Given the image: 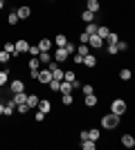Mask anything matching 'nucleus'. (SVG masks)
<instances>
[{
  "label": "nucleus",
  "mask_w": 135,
  "mask_h": 150,
  "mask_svg": "<svg viewBox=\"0 0 135 150\" xmlns=\"http://www.w3.org/2000/svg\"><path fill=\"white\" fill-rule=\"evenodd\" d=\"M81 20H84V23H95V13L84 9V11H81Z\"/></svg>",
  "instance_id": "nucleus-23"
},
{
  "label": "nucleus",
  "mask_w": 135,
  "mask_h": 150,
  "mask_svg": "<svg viewBox=\"0 0 135 150\" xmlns=\"http://www.w3.org/2000/svg\"><path fill=\"white\" fill-rule=\"evenodd\" d=\"M70 58V54H68V50L65 47H56L54 50V54H52V61H56V63H63Z\"/></svg>",
  "instance_id": "nucleus-4"
},
{
  "label": "nucleus",
  "mask_w": 135,
  "mask_h": 150,
  "mask_svg": "<svg viewBox=\"0 0 135 150\" xmlns=\"http://www.w3.org/2000/svg\"><path fill=\"white\" fill-rule=\"evenodd\" d=\"M39 45H29V50H27V54H29V56H39Z\"/></svg>",
  "instance_id": "nucleus-37"
},
{
  "label": "nucleus",
  "mask_w": 135,
  "mask_h": 150,
  "mask_svg": "<svg viewBox=\"0 0 135 150\" xmlns=\"http://www.w3.org/2000/svg\"><path fill=\"white\" fill-rule=\"evenodd\" d=\"M36 45H39V50H41V52H50L54 43H52V38H47V36H41Z\"/></svg>",
  "instance_id": "nucleus-8"
},
{
  "label": "nucleus",
  "mask_w": 135,
  "mask_h": 150,
  "mask_svg": "<svg viewBox=\"0 0 135 150\" xmlns=\"http://www.w3.org/2000/svg\"><path fill=\"white\" fill-rule=\"evenodd\" d=\"M52 79H54V81H63V69H56V72H52Z\"/></svg>",
  "instance_id": "nucleus-39"
},
{
  "label": "nucleus",
  "mask_w": 135,
  "mask_h": 150,
  "mask_svg": "<svg viewBox=\"0 0 135 150\" xmlns=\"http://www.w3.org/2000/svg\"><path fill=\"white\" fill-rule=\"evenodd\" d=\"M16 112L18 114H27L29 112V105H27V103H18V105H16Z\"/></svg>",
  "instance_id": "nucleus-32"
},
{
  "label": "nucleus",
  "mask_w": 135,
  "mask_h": 150,
  "mask_svg": "<svg viewBox=\"0 0 135 150\" xmlns=\"http://www.w3.org/2000/svg\"><path fill=\"white\" fill-rule=\"evenodd\" d=\"M16 16H18V20H27L29 16H32V9L27 5H20L18 9H16Z\"/></svg>",
  "instance_id": "nucleus-9"
},
{
  "label": "nucleus",
  "mask_w": 135,
  "mask_h": 150,
  "mask_svg": "<svg viewBox=\"0 0 135 150\" xmlns=\"http://www.w3.org/2000/svg\"><path fill=\"white\" fill-rule=\"evenodd\" d=\"M119 79H122V81H131V79H133V72H131L129 67L119 69Z\"/></svg>",
  "instance_id": "nucleus-26"
},
{
  "label": "nucleus",
  "mask_w": 135,
  "mask_h": 150,
  "mask_svg": "<svg viewBox=\"0 0 135 150\" xmlns=\"http://www.w3.org/2000/svg\"><path fill=\"white\" fill-rule=\"evenodd\" d=\"M27 105L36 108V105H39V96H36V94H27Z\"/></svg>",
  "instance_id": "nucleus-28"
},
{
  "label": "nucleus",
  "mask_w": 135,
  "mask_h": 150,
  "mask_svg": "<svg viewBox=\"0 0 135 150\" xmlns=\"http://www.w3.org/2000/svg\"><path fill=\"white\" fill-rule=\"evenodd\" d=\"M45 117H47V114H43L41 110L36 112V121H39V123H43V121H45Z\"/></svg>",
  "instance_id": "nucleus-45"
},
{
  "label": "nucleus",
  "mask_w": 135,
  "mask_h": 150,
  "mask_svg": "<svg viewBox=\"0 0 135 150\" xmlns=\"http://www.w3.org/2000/svg\"><path fill=\"white\" fill-rule=\"evenodd\" d=\"M126 110H129V103H126L124 99H115V101H110V112H113V114L122 117Z\"/></svg>",
  "instance_id": "nucleus-2"
},
{
  "label": "nucleus",
  "mask_w": 135,
  "mask_h": 150,
  "mask_svg": "<svg viewBox=\"0 0 135 150\" xmlns=\"http://www.w3.org/2000/svg\"><path fill=\"white\" fill-rule=\"evenodd\" d=\"M72 61H74V65H81V63H84V56L74 52V54H72Z\"/></svg>",
  "instance_id": "nucleus-41"
},
{
  "label": "nucleus",
  "mask_w": 135,
  "mask_h": 150,
  "mask_svg": "<svg viewBox=\"0 0 135 150\" xmlns=\"http://www.w3.org/2000/svg\"><path fill=\"white\" fill-rule=\"evenodd\" d=\"M9 74H11V69H0V88H5L7 83H9Z\"/></svg>",
  "instance_id": "nucleus-16"
},
{
  "label": "nucleus",
  "mask_w": 135,
  "mask_h": 150,
  "mask_svg": "<svg viewBox=\"0 0 135 150\" xmlns=\"http://www.w3.org/2000/svg\"><path fill=\"white\" fill-rule=\"evenodd\" d=\"M5 52L14 56V52H16V50H14V43H11V40H7V43H5Z\"/></svg>",
  "instance_id": "nucleus-40"
},
{
  "label": "nucleus",
  "mask_w": 135,
  "mask_h": 150,
  "mask_svg": "<svg viewBox=\"0 0 135 150\" xmlns=\"http://www.w3.org/2000/svg\"><path fill=\"white\" fill-rule=\"evenodd\" d=\"M86 9L92 11V13H97L99 9H101V2H99V0H86Z\"/></svg>",
  "instance_id": "nucleus-13"
},
{
  "label": "nucleus",
  "mask_w": 135,
  "mask_h": 150,
  "mask_svg": "<svg viewBox=\"0 0 135 150\" xmlns=\"http://www.w3.org/2000/svg\"><path fill=\"white\" fill-rule=\"evenodd\" d=\"M86 34H88V36H92V34H97V23H86Z\"/></svg>",
  "instance_id": "nucleus-29"
},
{
  "label": "nucleus",
  "mask_w": 135,
  "mask_h": 150,
  "mask_svg": "<svg viewBox=\"0 0 135 150\" xmlns=\"http://www.w3.org/2000/svg\"><path fill=\"white\" fill-rule=\"evenodd\" d=\"M117 52H129V43H126V40H117Z\"/></svg>",
  "instance_id": "nucleus-33"
},
{
  "label": "nucleus",
  "mask_w": 135,
  "mask_h": 150,
  "mask_svg": "<svg viewBox=\"0 0 135 150\" xmlns=\"http://www.w3.org/2000/svg\"><path fill=\"white\" fill-rule=\"evenodd\" d=\"M39 61H41V63H45V65H47V63L52 61V54H50V52H39Z\"/></svg>",
  "instance_id": "nucleus-27"
},
{
  "label": "nucleus",
  "mask_w": 135,
  "mask_h": 150,
  "mask_svg": "<svg viewBox=\"0 0 135 150\" xmlns=\"http://www.w3.org/2000/svg\"><path fill=\"white\" fill-rule=\"evenodd\" d=\"M79 139H81V141H84V139H88V130H81V132H79Z\"/></svg>",
  "instance_id": "nucleus-46"
},
{
  "label": "nucleus",
  "mask_w": 135,
  "mask_h": 150,
  "mask_svg": "<svg viewBox=\"0 0 135 150\" xmlns=\"http://www.w3.org/2000/svg\"><path fill=\"white\" fill-rule=\"evenodd\" d=\"M72 90H74V88H72V83H68V81H61V83H59V92H61V94H70Z\"/></svg>",
  "instance_id": "nucleus-18"
},
{
  "label": "nucleus",
  "mask_w": 135,
  "mask_h": 150,
  "mask_svg": "<svg viewBox=\"0 0 135 150\" xmlns=\"http://www.w3.org/2000/svg\"><path fill=\"white\" fill-rule=\"evenodd\" d=\"M52 43L56 45V47H65V43H68V36H65V34H56V36L52 38Z\"/></svg>",
  "instance_id": "nucleus-14"
},
{
  "label": "nucleus",
  "mask_w": 135,
  "mask_h": 150,
  "mask_svg": "<svg viewBox=\"0 0 135 150\" xmlns=\"http://www.w3.org/2000/svg\"><path fill=\"white\" fill-rule=\"evenodd\" d=\"M74 103V96H72V92L70 94H63V105H72Z\"/></svg>",
  "instance_id": "nucleus-36"
},
{
  "label": "nucleus",
  "mask_w": 135,
  "mask_h": 150,
  "mask_svg": "<svg viewBox=\"0 0 135 150\" xmlns=\"http://www.w3.org/2000/svg\"><path fill=\"white\" fill-rule=\"evenodd\" d=\"M99 123H101V128H106V130H115V128H119V117L113 114V112H108V114L101 117Z\"/></svg>",
  "instance_id": "nucleus-1"
},
{
  "label": "nucleus",
  "mask_w": 135,
  "mask_h": 150,
  "mask_svg": "<svg viewBox=\"0 0 135 150\" xmlns=\"http://www.w3.org/2000/svg\"><path fill=\"white\" fill-rule=\"evenodd\" d=\"M0 99H2V88H0Z\"/></svg>",
  "instance_id": "nucleus-49"
},
{
  "label": "nucleus",
  "mask_w": 135,
  "mask_h": 150,
  "mask_svg": "<svg viewBox=\"0 0 135 150\" xmlns=\"http://www.w3.org/2000/svg\"><path fill=\"white\" fill-rule=\"evenodd\" d=\"M79 90H81V94L86 96V94H92V92H95V85H90V83H84V85H81Z\"/></svg>",
  "instance_id": "nucleus-30"
},
{
  "label": "nucleus",
  "mask_w": 135,
  "mask_h": 150,
  "mask_svg": "<svg viewBox=\"0 0 135 150\" xmlns=\"http://www.w3.org/2000/svg\"><path fill=\"white\" fill-rule=\"evenodd\" d=\"M2 112H5V103L0 101V117H2Z\"/></svg>",
  "instance_id": "nucleus-47"
},
{
  "label": "nucleus",
  "mask_w": 135,
  "mask_h": 150,
  "mask_svg": "<svg viewBox=\"0 0 135 150\" xmlns=\"http://www.w3.org/2000/svg\"><path fill=\"white\" fill-rule=\"evenodd\" d=\"M88 47L90 50H101L104 47V38H99L97 34H92V36L88 38Z\"/></svg>",
  "instance_id": "nucleus-7"
},
{
  "label": "nucleus",
  "mask_w": 135,
  "mask_h": 150,
  "mask_svg": "<svg viewBox=\"0 0 135 150\" xmlns=\"http://www.w3.org/2000/svg\"><path fill=\"white\" fill-rule=\"evenodd\" d=\"M18 23H20V20H18V16H16V11H9V13H7V25H18Z\"/></svg>",
  "instance_id": "nucleus-25"
},
{
  "label": "nucleus",
  "mask_w": 135,
  "mask_h": 150,
  "mask_svg": "<svg viewBox=\"0 0 135 150\" xmlns=\"http://www.w3.org/2000/svg\"><path fill=\"white\" fill-rule=\"evenodd\" d=\"M47 69H50V72H56V69H61V67H59L56 61H50V63H47Z\"/></svg>",
  "instance_id": "nucleus-42"
},
{
  "label": "nucleus",
  "mask_w": 135,
  "mask_h": 150,
  "mask_svg": "<svg viewBox=\"0 0 135 150\" xmlns=\"http://www.w3.org/2000/svg\"><path fill=\"white\" fill-rule=\"evenodd\" d=\"M27 67H29V72H32V69H41L39 56H32V58H29V61H27Z\"/></svg>",
  "instance_id": "nucleus-21"
},
{
  "label": "nucleus",
  "mask_w": 135,
  "mask_h": 150,
  "mask_svg": "<svg viewBox=\"0 0 135 150\" xmlns=\"http://www.w3.org/2000/svg\"><path fill=\"white\" fill-rule=\"evenodd\" d=\"M88 139L99 141V139H101V130H99V128H90V130H88Z\"/></svg>",
  "instance_id": "nucleus-20"
},
{
  "label": "nucleus",
  "mask_w": 135,
  "mask_h": 150,
  "mask_svg": "<svg viewBox=\"0 0 135 150\" xmlns=\"http://www.w3.org/2000/svg\"><path fill=\"white\" fill-rule=\"evenodd\" d=\"M97 103H99V96H97L95 92L84 96V105H86V108H97Z\"/></svg>",
  "instance_id": "nucleus-10"
},
{
  "label": "nucleus",
  "mask_w": 135,
  "mask_h": 150,
  "mask_svg": "<svg viewBox=\"0 0 135 150\" xmlns=\"http://www.w3.org/2000/svg\"><path fill=\"white\" fill-rule=\"evenodd\" d=\"M11 61V54H7L5 50H0V63H9Z\"/></svg>",
  "instance_id": "nucleus-34"
},
{
  "label": "nucleus",
  "mask_w": 135,
  "mask_h": 150,
  "mask_svg": "<svg viewBox=\"0 0 135 150\" xmlns=\"http://www.w3.org/2000/svg\"><path fill=\"white\" fill-rule=\"evenodd\" d=\"M65 50H68V54H74V52H77V45L74 43H65Z\"/></svg>",
  "instance_id": "nucleus-44"
},
{
  "label": "nucleus",
  "mask_w": 135,
  "mask_h": 150,
  "mask_svg": "<svg viewBox=\"0 0 135 150\" xmlns=\"http://www.w3.org/2000/svg\"><path fill=\"white\" fill-rule=\"evenodd\" d=\"M59 83H61V81H54V79H52V81L47 83V85H50V90H52V92H59Z\"/></svg>",
  "instance_id": "nucleus-43"
},
{
  "label": "nucleus",
  "mask_w": 135,
  "mask_h": 150,
  "mask_svg": "<svg viewBox=\"0 0 135 150\" xmlns=\"http://www.w3.org/2000/svg\"><path fill=\"white\" fill-rule=\"evenodd\" d=\"M88 34H86V31H81V34H79V45H88Z\"/></svg>",
  "instance_id": "nucleus-38"
},
{
  "label": "nucleus",
  "mask_w": 135,
  "mask_h": 150,
  "mask_svg": "<svg viewBox=\"0 0 135 150\" xmlns=\"http://www.w3.org/2000/svg\"><path fill=\"white\" fill-rule=\"evenodd\" d=\"M110 34V27H106V25H97V36L99 38H104L106 40V36Z\"/></svg>",
  "instance_id": "nucleus-19"
},
{
  "label": "nucleus",
  "mask_w": 135,
  "mask_h": 150,
  "mask_svg": "<svg viewBox=\"0 0 135 150\" xmlns=\"http://www.w3.org/2000/svg\"><path fill=\"white\" fill-rule=\"evenodd\" d=\"M81 65H86L88 69H95V67H97V56H95V54H86Z\"/></svg>",
  "instance_id": "nucleus-11"
},
{
  "label": "nucleus",
  "mask_w": 135,
  "mask_h": 150,
  "mask_svg": "<svg viewBox=\"0 0 135 150\" xmlns=\"http://www.w3.org/2000/svg\"><path fill=\"white\" fill-rule=\"evenodd\" d=\"M47 2H56V0H47Z\"/></svg>",
  "instance_id": "nucleus-50"
},
{
  "label": "nucleus",
  "mask_w": 135,
  "mask_h": 150,
  "mask_svg": "<svg viewBox=\"0 0 135 150\" xmlns=\"http://www.w3.org/2000/svg\"><path fill=\"white\" fill-rule=\"evenodd\" d=\"M14 56H23V54H27V50H29V43H27L25 38H20V40H16L14 43Z\"/></svg>",
  "instance_id": "nucleus-3"
},
{
  "label": "nucleus",
  "mask_w": 135,
  "mask_h": 150,
  "mask_svg": "<svg viewBox=\"0 0 135 150\" xmlns=\"http://www.w3.org/2000/svg\"><path fill=\"white\" fill-rule=\"evenodd\" d=\"M14 112H16V105H14V101H7V103H5V112H2V114H5V117H11Z\"/></svg>",
  "instance_id": "nucleus-24"
},
{
  "label": "nucleus",
  "mask_w": 135,
  "mask_h": 150,
  "mask_svg": "<svg viewBox=\"0 0 135 150\" xmlns=\"http://www.w3.org/2000/svg\"><path fill=\"white\" fill-rule=\"evenodd\" d=\"M36 81H39L41 85H47V83L52 81V72H50L47 67H45V69H39V76H36Z\"/></svg>",
  "instance_id": "nucleus-6"
},
{
  "label": "nucleus",
  "mask_w": 135,
  "mask_h": 150,
  "mask_svg": "<svg viewBox=\"0 0 135 150\" xmlns=\"http://www.w3.org/2000/svg\"><path fill=\"white\" fill-rule=\"evenodd\" d=\"M122 146L124 148H133L135 146V137L133 134H122Z\"/></svg>",
  "instance_id": "nucleus-17"
},
{
  "label": "nucleus",
  "mask_w": 135,
  "mask_h": 150,
  "mask_svg": "<svg viewBox=\"0 0 135 150\" xmlns=\"http://www.w3.org/2000/svg\"><path fill=\"white\" fill-rule=\"evenodd\" d=\"M11 101H14V105H18V103H27V94L25 92H14Z\"/></svg>",
  "instance_id": "nucleus-15"
},
{
  "label": "nucleus",
  "mask_w": 135,
  "mask_h": 150,
  "mask_svg": "<svg viewBox=\"0 0 135 150\" xmlns=\"http://www.w3.org/2000/svg\"><path fill=\"white\" fill-rule=\"evenodd\" d=\"M106 54H108V56H117V54H119V52H117V43L115 45H106Z\"/></svg>",
  "instance_id": "nucleus-31"
},
{
  "label": "nucleus",
  "mask_w": 135,
  "mask_h": 150,
  "mask_svg": "<svg viewBox=\"0 0 135 150\" xmlns=\"http://www.w3.org/2000/svg\"><path fill=\"white\" fill-rule=\"evenodd\" d=\"M77 54L86 56V54H90V47H88V45H79V47H77Z\"/></svg>",
  "instance_id": "nucleus-35"
},
{
  "label": "nucleus",
  "mask_w": 135,
  "mask_h": 150,
  "mask_svg": "<svg viewBox=\"0 0 135 150\" xmlns=\"http://www.w3.org/2000/svg\"><path fill=\"white\" fill-rule=\"evenodd\" d=\"M2 9H5V0H0V11H2Z\"/></svg>",
  "instance_id": "nucleus-48"
},
{
  "label": "nucleus",
  "mask_w": 135,
  "mask_h": 150,
  "mask_svg": "<svg viewBox=\"0 0 135 150\" xmlns=\"http://www.w3.org/2000/svg\"><path fill=\"white\" fill-rule=\"evenodd\" d=\"M36 108H39L43 114H50V112H52V103H50L47 99H39V105H36Z\"/></svg>",
  "instance_id": "nucleus-12"
},
{
  "label": "nucleus",
  "mask_w": 135,
  "mask_h": 150,
  "mask_svg": "<svg viewBox=\"0 0 135 150\" xmlns=\"http://www.w3.org/2000/svg\"><path fill=\"white\" fill-rule=\"evenodd\" d=\"M25 81H23V79H14V81H9V92H25Z\"/></svg>",
  "instance_id": "nucleus-5"
},
{
  "label": "nucleus",
  "mask_w": 135,
  "mask_h": 150,
  "mask_svg": "<svg viewBox=\"0 0 135 150\" xmlns=\"http://www.w3.org/2000/svg\"><path fill=\"white\" fill-rule=\"evenodd\" d=\"M81 148H84V150H97V141H92V139H84V141H81Z\"/></svg>",
  "instance_id": "nucleus-22"
}]
</instances>
